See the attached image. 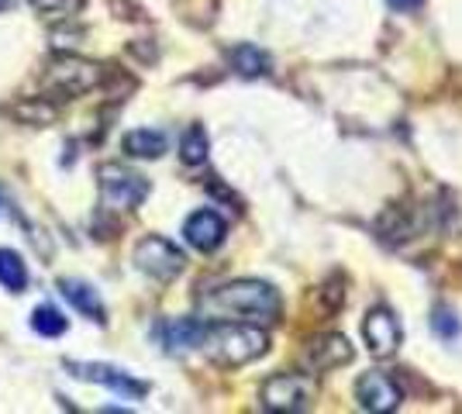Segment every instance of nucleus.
I'll use <instances>...</instances> for the list:
<instances>
[{
    "mask_svg": "<svg viewBox=\"0 0 462 414\" xmlns=\"http://www.w3.org/2000/svg\"><path fill=\"white\" fill-rule=\"evenodd\" d=\"M200 311L217 321H273L280 294L263 280H235L200 300Z\"/></svg>",
    "mask_w": 462,
    "mask_h": 414,
    "instance_id": "obj_1",
    "label": "nucleus"
},
{
    "mask_svg": "<svg viewBox=\"0 0 462 414\" xmlns=\"http://www.w3.org/2000/svg\"><path fill=\"white\" fill-rule=\"evenodd\" d=\"M266 345H270L266 332L249 321H217L204 328L197 349H204V355L214 359L217 366H245L266 353Z\"/></svg>",
    "mask_w": 462,
    "mask_h": 414,
    "instance_id": "obj_2",
    "label": "nucleus"
},
{
    "mask_svg": "<svg viewBox=\"0 0 462 414\" xmlns=\"http://www.w3.org/2000/svg\"><path fill=\"white\" fill-rule=\"evenodd\" d=\"M45 87L62 100H73V97H83V94H90L97 90L104 79H107V69L100 66V62H90L83 60V56H69V52H59L56 60L49 62V69H45Z\"/></svg>",
    "mask_w": 462,
    "mask_h": 414,
    "instance_id": "obj_3",
    "label": "nucleus"
},
{
    "mask_svg": "<svg viewBox=\"0 0 462 414\" xmlns=\"http://www.w3.org/2000/svg\"><path fill=\"white\" fill-rule=\"evenodd\" d=\"M97 183H100V200L107 211H135L149 198V179L135 173V170H125V166H100L97 170Z\"/></svg>",
    "mask_w": 462,
    "mask_h": 414,
    "instance_id": "obj_4",
    "label": "nucleus"
},
{
    "mask_svg": "<svg viewBox=\"0 0 462 414\" xmlns=\"http://www.w3.org/2000/svg\"><path fill=\"white\" fill-rule=\"evenodd\" d=\"M135 266L145 276L170 283V280H176V276L183 273L187 256L176 249L173 242H166V238H159V235H145L135 245Z\"/></svg>",
    "mask_w": 462,
    "mask_h": 414,
    "instance_id": "obj_5",
    "label": "nucleus"
},
{
    "mask_svg": "<svg viewBox=\"0 0 462 414\" xmlns=\"http://www.w3.org/2000/svg\"><path fill=\"white\" fill-rule=\"evenodd\" d=\"M263 408L266 411H304L314 400V380L300 373H280L263 383Z\"/></svg>",
    "mask_w": 462,
    "mask_h": 414,
    "instance_id": "obj_6",
    "label": "nucleus"
},
{
    "mask_svg": "<svg viewBox=\"0 0 462 414\" xmlns=\"http://www.w3.org/2000/svg\"><path fill=\"white\" fill-rule=\"evenodd\" d=\"M62 366L77 376V380L100 383V387H107V391H115V394L128 397V400H138V397L149 394V383H142V380H135L132 373H125V370H117V366H107V363H77V359H66Z\"/></svg>",
    "mask_w": 462,
    "mask_h": 414,
    "instance_id": "obj_7",
    "label": "nucleus"
},
{
    "mask_svg": "<svg viewBox=\"0 0 462 414\" xmlns=\"http://www.w3.org/2000/svg\"><path fill=\"white\" fill-rule=\"evenodd\" d=\"M356 400L366 411L383 414V411H393L401 404V391H397V383L386 373H366L356 383Z\"/></svg>",
    "mask_w": 462,
    "mask_h": 414,
    "instance_id": "obj_8",
    "label": "nucleus"
},
{
    "mask_svg": "<svg viewBox=\"0 0 462 414\" xmlns=\"http://www.w3.org/2000/svg\"><path fill=\"white\" fill-rule=\"evenodd\" d=\"M183 235H187V242L197 253H214L225 242V235H228V225H225V217L217 215V211H197V215L187 217Z\"/></svg>",
    "mask_w": 462,
    "mask_h": 414,
    "instance_id": "obj_9",
    "label": "nucleus"
},
{
    "mask_svg": "<svg viewBox=\"0 0 462 414\" xmlns=\"http://www.w3.org/2000/svg\"><path fill=\"white\" fill-rule=\"evenodd\" d=\"M342 363H352V345L346 336H321L318 342H310L308 353H304V366L310 373H325V370H335Z\"/></svg>",
    "mask_w": 462,
    "mask_h": 414,
    "instance_id": "obj_10",
    "label": "nucleus"
},
{
    "mask_svg": "<svg viewBox=\"0 0 462 414\" xmlns=\"http://www.w3.org/2000/svg\"><path fill=\"white\" fill-rule=\"evenodd\" d=\"M363 336H366L373 355H390L397 345H401V325H397V317L390 315L386 308H376V311H369L366 315Z\"/></svg>",
    "mask_w": 462,
    "mask_h": 414,
    "instance_id": "obj_11",
    "label": "nucleus"
},
{
    "mask_svg": "<svg viewBox=\"0 0 462 414\" xmlns=\"http://www.w3.org/2000/svg\"><path fill=\"white\" fill-rule=\"evenodd\" d=\"M59 294L66 297V300H69L83 317H90V321H97V325H104V321H107L104 300H100V294L94 290V283L77 280V276H62V280H59Z\"/></svg>",
    "mask_w": 462,
    "mask_h": 414,
    "instance_id": "obj_12",
    "label": "nucleus"
},
{
    "mask_svg": "<svg viewBox=\"0 0 462 414\" xmlns=\"http://www.w3.org/2000/svg\"><path fill=\"white\" fill-rule=\"evenodd\" d=\"M204 321H197V317H173V321H166L162 325V345L170 349V353H187V349H197L200 345V338H204Z\"/></svg>",
    "mask_w": 462,
    "mask_h": 414,
    "instance_id": "obj_13",
    "label": "nucleus"
},
{
    "mask_svg": "<svg viewBox=\"0 0 462 414\" xmlns=\"http://www.w3.org/2000/svg\"><path fill=\"white\" fill-rule=\"evenodd\" d=\"M166 145H170V138L159 128H135L125 135V152L132 159H159L166 152Z\"/></svg>",
    "mask_w": 462,
    "mask_h": 414,
    "instance_id": "obj_14",
    "label": "nucleus"
},
{
    "mask_svg": "<svg viewBox=\"0 0 462 414\" xmlns=\"http://www.w3.org/2000/svg\"><path fill=\"white\" fill-rule=\"evenodd\" d=\"M11 115L21 124H39V128H45V124H52L59 118V107L49 97H28V100H18L11 107Z\"/></svg>",
    "mask_w": 462,
    "mask_h": 414,
    "instance_id": "obj_15",
    "label": "nucleus"
},
{
    "mask_svg": "<svg viewBox=\"0 0 462 414\" xmlns=\"http://www.w3.org/2000/svg\"><path fill=\"white\" fill-rule=\"evenodd\" d=\"M0 287L7 294H21L28 287V266L14 249H0Z\"/></svg>",
    "mask_w": 462,
    "mask_h": 414,
    "instance_id": "obj_16",
    "label": "nucleus"
},
{
    "mask_svg": "<svg viewBox=\"0 0 462 414\" xmlns=\"http://www.w3.org/2000/svg\"><path fill=\"white\" fill-rule=\"evenodd\" d=\"M32 328H35L42 338H59V336H66L69 321H66V315L59 311L56 304H39V308L32 311Z\"/></svg>",
    "mask_w": 462,
    "mask_h": 414,
    "instance_id": "obj_17",
    "label": "nucleus"
},
{
    "mask_svg": "<svg viewBox=\"0 0 462 414\" xmlns=\"http://www.w3.org/2000/svg\"><path fill=\"white\" fill-rule=\"evenodd\" d=\"M231 66H235L242 77H259V73L270 69V56L259 52L255 45H238V49H231Z\"/></svg>",
    "mask_w": 462,
    "mask_h": 414,
    "instance_id": "obj_18",
    "label": "nucleus"
},
{
    "mask_svg": "<svg viewBox=\"0 0 462 414\" xmlns=\"http://www.w3.org/2000/svg\"><path fill=\"white\" fill-rule=\"evenodd\" d=\"M180 156H183V162H187V166H200V162L208 159V132H204L200 124L187 128L183 145H180Z\"/></svg>",
    "mask_w": 462,
    "mask_h": 414,
    "instance_id": "obj_19",
    "label": "nucleus"
},
{
    "mask_svg": "<svg viewBox=\"0 0 462 414\" xmlns=\"http://www.w3.org/2000/svg\"><path fill=\"white\" fill-rule=\"evenodd\" d=\"M39 14H45V18H59L66 21L69 14H77L79 7H83V0H28Z\"/></svg>",
    "mask_w": 462,
    "mask_h": 414,
    "instance_id": "obj_20",
    "label": "nucleus"
},
{
    "mask_svg": "<svg viewBox=\"0 0 462 414\" xmlns=\"http://www.w3.org/2000/svg\"><path fill=\"white\" fill-rule=\"evenodd\" d=\"M431 325H435V332H439L445 342H452V338L459 336V321H456V315H452L448 308H439L435 317H431Z\"/></svg>",
    "mask_w": 462,
    "mask_h": 414,
    "instance_id": "obj_21",
    "label": "nucleus"
},
{
    "mask_svg": "<svg viewBox=\"0 0 462 414\" xmlns=\"http://www.w3.org/2000/svg\"><path fill=\"white\" fill-rule=\"evenodd\" d=\"M390 7H397V11H418L421 0H390Z\"/></svg>",
    "mask_w": 462,
    "mask_h": 414,
    "instance_id": "obj_22",
    "label": "nucleus"
},
{
    "mask_svg": "<svg viewBox=\"0 0 462 414\" xmlns=\"http://www.w3.org/2000/svg\"><path fill=\"white\" fill-rule=\"evenodd\" d=\"M7 4H11V0H0V11H4V7H7Z\"/></svg>",
    "mask_w": 462,
    "mask_h": 414,
    "instance_id": "obj_23",
    "label": "nucleus"
}]
</instances>
